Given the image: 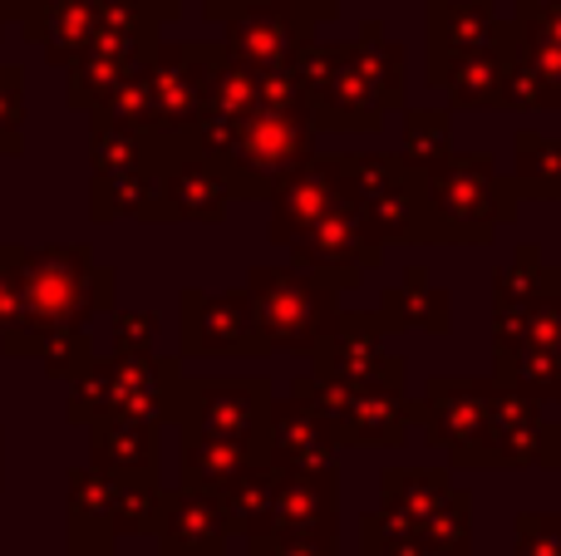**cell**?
Here are the masks:
<instances>
[{"mask_svg": "<svg viewBox=\"0 0 561 556\" xmlns=\"http://www.w3.org/2000/svg\"><path fill=\"white\" fill-rule=\"evenodd\" d=\"M94 360L99 355H94L89 331H55L45 345H39V364H45V374L55 384H75Z\"/></svg>", "mask_w": 561, "mask_h": 556, "instance_id": "83f0119b", "label": "cell"}, {"mask_svg": "<svg viewBox=\"0 0 561 556\" xmlns=\"http://www.w3.org/2000/svg\"><path fill=\"white\" fill-rule=\"evenodd\" d=\"M290 5L300 10V15L310 20V25H320V20H335V10H340V0H290Z\"/></svg>", "mask_w": 561, "mask_h": 556, "instance_id": "836d02e7", "label": "cell"}, {"mask_svg": "<svg viewBox=\"0 0 561 556\" xmlns=\"http://www.w3.org/2000/svg\"><path fill=\"white\" fill-rule=\"evenodd\" d=\"M252 453L213 433H178V483L197 493H222L237 473L252 468Z\"/></svg>", "mask_w": 561, "mask_h": 556, "instance_id": "484cf974", "label": "cell"}, {"mask_svg": "<svg viewBox=\"0 0 561 556\" xmlns=\"http://www.w3.org/2000/svg\"><path fill=\"white\" fill-rule=\"evenodd\" d=\"M5 25H10V15H5V10H0V35H5Z\"/></svg>", "mask_w": 561, "mask_h": 556, "instance_id": "74e56055", "label": "cell"}, {"mask_svg": "<svg viewBox=\"0 0 561 556\" xmlns=\"http://www.w3.org/2000/svg\"><path fill=\"white\" fill-rule=\"evenodd\" d=\"M163 331L153 311H114L108 315V335H114V355H153V340Z\"/></svg>", "mask_w": 561, "mask_h": 556, "instance_id": "f546056e", "label": "cell"}, {"mask_svg": "<svg viewBox=\"0 0 561 556\" xmlns=\"http://www.w3.org/2000/svg\"><path fill=\"white\" fill-rule=\"evenodd\" d=\"M296 74L306 84L310 124L330 134H369L404 94V49L369 20L355 45H310Z\"/></svg>", "mask_w": 561, "mask_h": 556, "instance_id": "7a4b0ae2", "label": "cell"}, {"mask_svg": "<svg viewBox=\"0 0 561 556\" xmlns=\"http://www.w3.org/2000/svg\"><path fill=\"white\" fill-rule=\"evenodd\" d=\"M493 39H497V20L488 0H428V49H434V65L488 55Z\"/></svg>", "mask_w": 561, "mask_h": 556, "instance_id": "603a6c76", "label": "cell"}, {"mask_svg": "<svg viewBox=\"0 0 561 556\" xmlns=\"http://www.w3.org/2000/svg\"><path fill=\"white\" fill-rule=\"evenodd\" d=\"M89 429V468L114 473V478L138 483H163V443H158V424L124 419V414H99L84 424Z\"/></svg>", "mask_w": 561, "mask_h": 556, "instance_id": "44dd1931", "label": "cell"}, {"mask_svg": "<svg viewBox=\"0 0 561 556\" xmlns=\"http://www.w3.org/2000/svg\"><path fill=\"white\" fill-rule=\"evenodd\" d=\"M20 271H25V246L0 242V340L20 325V301H25Z\"/></svg>", "mask_w": 561, "mask_h": 556, "instance_id": "4dcf8cb0", "label": "cell"}, {"mask_svg": "<svg viewBox=\"0 0 561 556\" xmlns=\"http://www.w3.org/2000/svg\"><path fill=\"white\" fill-rule=\"evenodd\" d=\"M310 45H316V25L290 0H252L222 25V49L256 74L296 69Z\"/></svg>", "mask_w": 561, "mask_h": 556, "instance_id": "4fadbf2b", "label": "cell"}, {"mask_svg": "<svg viewBox=\"0 0 561 556\" xmlns=\"http://www.w3.org/2000/svg\"><path fill=\"white\" fill-rule=\"evenodd\" d=\"M310 138H316V124L306 108H256L217 163L237 202H272L276 187L316 158Z\"/></svg>", "mask_w": 561, "mask_h": 556, "instance_id": "52a82bcc", "label": "cell"}, {"mask_svg": "<svg viewBox=\"0 0 561 556\" xmlns=\"http://www.w3.org/2000/svg\"><path fill=\"white\" fill-rule=\"evenodd\" d=\"M222 45H158V55L144 65L148 94H153V138L168 158L193 153V128L207 114V94L222 69Z\"/></svg>", "mask_w": 561, "mask_h": 556, "instance_id": "9c48e42d", "label": "cell"}, {"mask_svg": "<svg viewBox=\"0 0 561 556\" xmlns=\"http://www.w3.org/2000/svg\"><path fill=\"white\" fill-rule=\"evenodd\" d=\"M0 483H5V429H0Z\"/></svg>", "mask_w": 561, "mask_h": 556, "instance_id": "8d00e7d4", "label": "cell"}, {"mask_svg": "<svg viewBox=\"0 0 561 556\" xmlns=\"http://www.w3.org/2000/svg\"><path fill=\"white\" fill-rule=\"evenodd\" d=\"M280 537H325L335 542V473H280L276 528Z\"/></svg>", "mask_w": 561, "mask_h": 556, "instance_id": "7402d4cb", "label": "cell"}, {"mask_svg": "<svg viewBox=\"0 0 561 556\" xmlns=\"http://www.w3.org/2000/svg\"><path fill=\"white\" fill-rule=\"evenodd\" d=\"M276 493H280V473L272 463H252V468L237 473V478L217 493V502H222L237 537L256 542V537H272V528H276Z\"/></svg>", "mask_w": 561, "mask_h": 556, "instance_id": "d4e9b609", "label": "cell"}, {"mask_svg": "<svg viewBox=\"0 0 561 556\" xmlns=\"http://www.w3.org/2000/svg\"><path fill=\"white\" fill-rule=\"evenodd\" d=\"M316 380L340 384V390H404V364L379 350V321L345 315L340 331L320 345Z\"/></svg>", "mask_w": 561, "mask_h": 556, "instance_id": "e0dca14e", "label": "cell"}, {"mask_svg": "<svg viewBox=\"0 0 561 556\" xmlns=\"http://www.w3.org/2000/svg\"><path fill=\"white\" fill-rule=\"evenodd\" d=\"M25 153V69L0 65V158Z\"/></svg>", "mask_w": 561, "mask_h": 556, "instance_id": "f1b7e54d", "label": "cell"}, {"mask_svg": "<svg viewBox=\"0 0 561 556\" xmlns=\"http://www.w3.org/2000/svg\"><path fill=\"white\" fill-rule=\"evenodd\" d=\"M290 262H296V271L306 276H320L325 286H355L359 271H369V266L379 262V242L369 236V227L359 222L355 207H340V212H330L320 227H310L306 236H300L296 246H290Z\"/></svg>", "mask_w": 561, "mask_h": 556, "instance_id": "2e32d148", "label": "cell"}, {"mask_svg": "<svg viewBox=\"0 0 561 556\" xmlns=\"http://www.w3.org/2000/svg\"><path fill=\"white\" fill-rule=\"evenodd\" d=\"M242 291L256 311L266 350L320 355V345L345 321L335 305V286H325L320 276L296 271V266H252Z\"/></svg>", "mask_w": 561, "mask_h": 556, "instance_id": "5b68a950", "label": "cell"}, {"mask_svg": "<svg viewBox=\"0 0 561 556\" xmlns=\"http://www.w3.org/2000/svg\"><path fill=\"white\" fill-rule=\"evenodd\" d=\"M173 158L163 153V143L138 128L124 124H104L89 118V177H118V173H158Z\"/></svg>", "mask_w": 561, "mask_h": 556, "instance_id": "cb8c5ba5", "label": "cell"}, {"mask_svg": "<svg viewBox=\"0 0 561 556\" xmlns=\"http://www.w3.org/2000/svg\"><path fill=\"white\" fill-rule=\"evenodd\" d=\"M148 556H168V552H148Z\"/></svg>", "mask_w": 561, "mask_h": 556, "instance_id": "f35d334b", "label": "cell"}, {"mask_svg": "<svg viewBox=\"0 0 561 556\" xmlns=\"http://www.w3.org/2000/svg\"><path fill=\"white\" fill-rule=\"evenodd\" d=\"M20 5H25V0H20ZM20 5H15V10H20Z\"/></svg>", "mask_w": 561, "mask_h": 556, "instance_id": "ab89813d", "label": "cell"}, {"mask_svg": "<svg viewBox=\"0 0 561 556\" xmlns=\"http://www.w3.org/2000/svg\"><path fill=\"white\" fill-rule=\"evenodd\" d=\"M20 291V325L0 340L5 360H30L55 331H89L94 315L118 311V271L99 266L89 242L25 246Z\"/></svg>", "mask_w": 561, "mask_h": 556, "instance_id": "6da1fadb", "label": "cell"}, {"mask_svg": "<svg viewBox=\"0 0 561 556\" xmlns=\"http://www.w3.org/2000/svg\"><path fill=\"white\" fill-rule=\"evenodd\" d=\"M252 0H197V10H203V20H213V25H227V20L237 15V10H247Z\"/></svg>", "mask_w": 561, "mask_h": 556, "instance_id": "d6a6232c", "label": "cell"}, {"mask_svg": "<svg viewBox=\"0 0 561 556\" xmlns=\"http://www.w3.org/2000/svg\"><path fill=\"white\" fill-rule=\"evenodd\" d=\"M350 187V207L369 227L379 246L385 242H424V207H419V173L409 163H389L375 153L340 158Z\"/></svg>", "mask_w": 561, "mask_h": 556, "instance_id": "30bf717a", "label": "cell"}, {"mask_svg": "<svg viewBox=\"0 0 561 556\" xmlns=\"http://www.w3.org/2000/svg\"><path fill=\"white\" fill-rule=\"evenodd\" d=\"M158 512H163V483L114 478L99 468H69L65 483V532L69 547L99 542L114 547L124 537H158Z\"/></svg>", "mask_w": 561, "mask_h": 556, "instance_id": "8992f818", "label": "cell"}, {"mask_svg": "<svg viewBox=\"0 0 561 556\" xmlns=\"http://www.w3.org/2000/svg\"><path fill=\"white\" fill-rule=\"evenodd\" d=\"M272 384L266 380H217V374H187L178 384L173 429L178 433H213L237 449H247L256 463H266V424H272Z\"/></svg>", "mask_w": 561, "mask_h": 556, "instance_id": "ba28073f", "label": "cell"}, {"mask_svg": "<svg viewBox=\"0 0 561 556\" xmlns=\"http://www.w3.org/2000/svg\"><path fill=\"white\" fill-rule=\"evenodd\" d=\"M69 556H114V547H99V542H79V547H69Z\"/></svg>", "mask_w": 561, "mask_h": 556, "instance_id": "d590c367", "label": "cell"}, {"mask_svg": "<svg viewBox=\"0 0 561 556\" xmlns=\"http://www.w3.org/2000/svg\"><path fill=\"white\" fill-rule=\"evenodd\" d=\"M290 394L316 404V414L330 424L335 443H365V449H394L404 439L409 404L404 390H340L325 380H296Z\"/></svg>", "mask_w": 561, "mask_h": 556, "instance_id": "8fae6325", "label": "cell"}, {"mask_svg": "<svg viewBox=\"0 0 561 556\" xmlns=\"http://www.w3.org/2000/svg\"><path fill=\"white\" fill-rule=\"evenodd\" d=\"M158 20L148 0H104L99 35L75 65L65 69V99L79 114H99L148 59L158 55Z\"/></svg>", "mask_w": 561, "mask_h": 556, "instance_id": "277c9868", "label": "cell"}, {"mask_svg": "<svg viewBox=\"0 0 561 556\" xmlns=\"http://www.w3.org/2000/svg\"><path fill=\"white\" fill-rule=\"evenodd\" d=\"M104 20V0H25L10 15L25 45L39 49V59L55 69H69L99 35Z\"/></svg>", "mask_w": 561, "mask_h": 556, "instance_id": "ac0fdd59", "label": "cell"}, {"mask_svg": "<svg viewBox=\"0 0 561 556\" xmlns=\"http://www.w3.org/2000/svg\"><path fill=\"white\" fill-rule=\"evenodd\" d=\"M158 173H118V177H89V222L108 227V222H138L148 212V202L158 197Z\"/></svg>", "mask_w": 561, "mask_h": 556, "instance_id": "4316f807", "label": "cell"}, {"mask_svg": "<svg viewBox=\"0 0 561 556\" xmlns=\"http://www.w3.org/2000/svg\"><path fill=\"white\" fill-rule=\"evenodd\" d=\"M178 350L183 355H266L247 291H178Z\"/></svg>", "mask_w": 561, "mask_h": 556, "instance_id": "7c38bea8", "label": "cell"}, {"mask_svg": "<svg viewBox=\"0 0 561 556\" xmlns=\"http://www.w3.org/2000/svg\"><path fill=\"white\" fill-rule=\"evenodd\" d=\"M247 556H335V542H325V537H280V532H272V537L247 542Z\"/></svg>", "mask_w": 561, "mask_h": 556, "instance_id": "1f68e13d", "label": "cell"}, {"mask_svg": "<svg viewBox=\"0 0 561 556\" xmlns=\"http://www.w3.org/2000/svg\"><path fill=\"white\" fill-rule=\"evenodd\" d=\"M232 183L227 173L203 153H178L158 177V197L148 202V212L138 217L144 227H173V222H203L217 227L232 207Z\"/></svg>", "mask_w": 561, "mask_h": 556, "instance_id": "5bb4252c", "label": "cell"}, {"mask_svg": "<svg viewBox=\"0 0 561 556\" xmlns=\"http://www.w3.org/2000/svg\"><path fill=\"white\" fill-rule=\"evenodd\" d=\"M345 202H350V187H345V167H340V158H310L306 167H296V173L276 187L266 236H272L276 246H296L310 227H320Z\"/></svg>", "mask_w": 561, "mask_h": 556, "instance_id": "9a60e30c", "label": "cell"}, {"mask_svg": "<svg viewBox=\"0 0 561 556\" xmlns=\"http://www.w3.org/2000/svg\"><path fill=\"white\" fill-rule=\"evenodd\" d=\"M187 380L178 355H99L75 384H69L65 414L69 424H89L99 414H124L163 429L173 419L178 384Z\"/></svg>", "mask_w": 561, "mask_h": 556, "instance_id": "3957f363", "label": "cell"}, {"mask_svg": "<svg viewBox=\"0 0 561 556\" xmlns=\"http://www.w3.org/2000/svg\"><path fill=\"white\" fill-rule=\"evenodd\" d=\"M232 542V522H227L217 493L197 488H163V512H158V552L168 556H222Z\"/></svg>", "mask_w": 561, "mask_h": 556, "instance_id": "d6986e66", "label": "cell"}, {"mask_svg": "<svg viewBox=\"0 0 561 556\" xmlns=\"http://www.w3.org/2000/svg\"><path fill=\"white\" fill-rule=\"evenodd\" d=\"M148 10H153L158 25H173V20L187 10V0H148Z\"/></svg>", "mask_w": 561, "mask_h": 556, "instance_id": "e575fe53", "label": "cell"}, {"mask_svg": "<svg viewBox=\"0 0 561 556\" xmlns=\"http://www.w3.org/2000/svg\"><path fill=\"white\" fill-rule=\"evenodd\" d=\"M335 459V433L306 404L300 394L272 404V424H266V463L276 473H325Z\"/></svg>", "mask_w": 561, "mask_h": 556, "instance_id": "ffe728a7", "label": "cell"}]
</instances>
